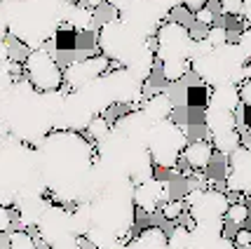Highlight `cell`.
Wrapping results in <instances>:
<instances>
[{
    "mask_svg": "<svg viewBox=\"0 0 251 249\" xmlns=\"http://www.w3.org/2000/svg\"><path fill=\"white\" fill-rule=\"evenodd\" d=\"M47 191L59 202H87L94 197L97 143L75 130L50 132L38 146Z\"/></svg>",
    "mask_w": 251,
    "mask_h": 249,
    "instance_id": "1",
    "label": "cell"
},
{
    "mask_svg": "<svg viewBox=\"0 0 251 249\" xmlns=\"http://www.w3.org/2000/svg\"><path fill=\"white\" fill-rule=\"evenodd\" d=\"M66 97L64 89L40 92L26 78H17V83L0 94L2 137L10 134L19 141L40 146L45 137L56 130Z\"/></svg>",
    "mask_w": 251,
    "mask_h": 249,
    "instance_id": "2",
    "label": "cell"
},
{
    "mask_svg": "<svg viewBox=\"0 0 251 249\" xmlns=\"http://www.w3.org/2000/svg\"><path fill=\"white\" fill-rule=\"evenodd\" d=\"M66 0H0L2 38H14L28 50L50 43L66 24Z\"/></svg>",
    "mask_w": 251,
    "mask_h": 249,
    "instance_id": "3",
    "label": "cell"
},
{
    "mask_svg": "<svg viewBox=\"0 0 251 249\" xmlns=\"http://www.w3.org/2000/svg\"><path fill=\"white\" fill-rule=\"evenodd\" d=\"M45 191H47V184L43 179L38 146L5 134L2 148H0V200L2 205L17 209L22 200L33 197V195H45Z\"/></svg>",
    "mask_w": 251,
    "mask_h": 249,
    "instance_id": "4",
    "label": "cell"
},
{
    "mask_svg": "<svg viewBox=\"0 0 251 249\" xmlns=\"http://www.w3.org/2000/svg\"><path fill=\"white\" fill-rule=\"evenodd\" d=\"M97 47L113 64L127 68L139 80H143V83L151 80L155 59H157L155 50L151 47V38L134 31L120 17L106 19L101 24V28L97 33Z\"/></svg>",
    "mask_w": 251,
    "mask_h": 249,
    "instance_id": "5",
    "label": "cell"
},
{
    "mask_svg": "<svg viewBox=\"0 0 251 249\" xmlns=\"http://www.w3.org/2000/svg\"><path fill=\"white\" fill-rule=\"evenodd\" d=\"M193 33L181 22H164L155 33V55L162 66V78L169 83L183 80L190 71V59L195 50Z\"/></svg>",
    "mask_w": 251,
    "mask_h": 249,
    "instance_id": "6",
    "label": "cell"
},
{
    "mask_svg": "<svg viewBox=\"0 0 251 249\" xmlns=\"http://www.w3.org/2000/svg\"><path fill=\"white\" fill-rule=\"evenodd\" d=\"M247 59L237 43H226L221 47H211L202 55L193 56L190 71L207 87L219 85H242L244 83Z\"/></svg>",
    "mask_w": 251,
    "mask_h": 249,
    "instance_id": "7",
    "label": "cell"
},
{
    "mask_svg": "<svg viewBox=\"0 0 251 249\" xmlns=\"http://www.w3.org/2000/svg\"><path fill=\"white\" fill-rule=\"evenodd\" d=\"M186 146V132L181 125H176L174 120L155 122L148 139H146V148L153 155L155 167H162V169H174L176 165L183 160Z\"/></svg>",
    "mask_w": 251,
    "mask_h": 249,
    "instance_id": "8",
    "label": "cell"
},
{
    "mask_svg": "<svg viewBox=\"0 0 251 249\" xmlns=\"http://www.w3.org/2000/svg\"><path fill=\"white\" fill-rule=\"evenodd\" d=\"M22 71L24 78L40 92H54V89H61L66 85L64 68L56 64L54 56L43 47L31 50L26 55V59L22 61Z\"/></svg>",
    "mask_w": 251,
    "mask_h": 249,
    "instance_id": "9",
    "label": "cell"
},
{
    "mask_svg": "<svg viewBox=\"0 0 251 249\" xmlns=\"http://www.w3.org/2000/svg\"><path fill=\"white\" fill-rule=\"evenodd\" d=\"M38 235L47 249H64L77 242V233L73 226V212L66 209L61 202H52L45 219L38 226Z\"/></svg>",
    "mask_w": 251,
    "mask_h": 249,
    "instance_id": "10",
    "label": "cell"
},
{
    "mask_svg": "<svg viewBox=\"0 0 251 249\" xmlns=\"http://www.w3.org/2000/svg\"><path fill=\"white\" fill-rule=\"evenodd\" d=\"M183 202L188 207V217L193 219V223L223 221L230 207L228 195L219 188H193L186 193Z\"/></svg>",
    "mask_w": 251,
    "mask_h": 249,
    "instance_id": "11",
    "label": "cell"
},
{
    "mask_svg": "<svg viewBox=\"0 0 251 249\" xmlns=\"http://www.w3.org/2000/svg\"><path fill=\"white\" fill-rule=\"evenodd\" d=\"M122 22L131 26L134 31H139L141 35L151 38L155 33L160 31V26L167 22V12H162L155 2L151 0H134L127 10H122L120 14Z\"/></svg>",
    "mask_w": 251,
    "mask_h": 249,
    "instance_id": "12",
    "label": "cell"
},
{
    "mask_svg": "<svg viewBox=\"0 0 251 249\" xmlns=\"http://www.w3.org/2000/svg\"><path fill=\"white\" fill-rule=\"evenodd\" d=\"M110 71V59L103 55H92V56H82L75 59L64 68V80L66 87H71L73 92L87 87L89 83L99 80L101 76H106Z\"/></svg>",
    "mask_w": 251,
    "mask_h": 249,
    "instance_id": "13",
    "label": "cell"
},
{
    "mask_svg": "<svg viewBox=\"0 0 251 249\" xmlns=\"http://www.w3.org/2000/svg\"><path fill=\"white\" fill-rule=\"evenodd\" d=\"M190 235H193L190 249H240L232 238H226V219L193 223Z\"/></svg>",
    "mask_w": 251,
    "mask_h": 249,
    "instance_id": "14",
    "label": "cell"
},
{
    "mask_svg": "<svg viewBox=\"0 0 251 249\" xmlns=\"http://www.w3.org/2000/svg\"><path fill=\"white\" fill-rule=\"evenodd\" d=\"M226 188L237 195L251 197V146H247V148L242 146L237 153L230 155Z\"/></svg>",
    "mask_w": 251,
    "mask_h": 249,
    "instance_id": "15",
    "label": "cell"
},
{
    "mask_svg": "<svg viewBox=\"0 0 251 249\" xmlns=\"http://www.w3.org/2000/svg\"><path fill=\"white\" fill-rule=\"evenodd\" d=\"M169 200V186L160 181V179H146L141 184L134 186V202H136V209H141L146 214H155L160 207Z\"/></svg>",
    "mask_w": 251,
    "mask_h": 249,
    "instance_id": "16",
    "label": "cell"
},
{
    "mask_svg": "<svg viewBox=\"0 0 251 249\" xmlns=\"http://www.w3.org/2000/svg\"><path fill=\"white\" fill-rule=\"evenodd\" d=\"M214 143L211 139H197L193 143H188L186 146V153H183V163L188 165V169H193V172H204L211 160H214Z\"/></svg>",
    "mask_w": 251,
    "mask_h": 249,
    "instance_id": "17",
    "label": "cell"
},
{
    "mask_svg": "<svg viewBox=\"0 0 251 249\" xmlns=\"http://www.w3.org/2000/svg\"><path fill=\"white\" fill-rule=\"evenodd\" d=\"M50 200H45V195H33V197H26L17 205V214H19V221L22 226L26 228H38L40 221L45 219L47 209H50Z\"/></svg>",
    "mask_w": 251,
    "mask_h": 249,
    "instance_id": "18",
    "label": "cell"
},
{
    "mask_svg": "<svg viewBox=\"0 0 251 249\" xmlns=\"http://www.w3.org/2000/svg\"><path fill=\"white\" fill-rule=\"evenodd\" d=\"M204 125L211 132V137L232 132L237 130V113L228 109H219V106H207V111H204Z\"/></svg>",
    "mask_w": 251,
    "mask_h": 249,
    "instance_id": "19",
    "label": "cell"
},
{
    "mask_svg": "<svg viewBox=\"0 0 251 249\" xmlns=\"http://www.w3.org/2000/svg\"><path fill=\"white\" fill-rule=\"evenodd\" d=\"M143 113L155 122H164V120H172L174 113V99L169 97L167 92H153L151 97L143 101Z\"/></svg>",
    "mask_w": 251,
    "mask_h": 249,
    "instance_id": "20",
    "label": "cell"
},
{
    "mask_svg": "<svg viewBox=\"0 0 251 249\" xmlns=\"http://www.w3.org/2000/svg\"><path fill=\"white\" fill-rule=\"evenodd\" d=\"M207 106H219V109H228V111H235V113H237V109L242 106V87L240 85L211 87Z\"/></svg>",
    "mask_w": 251,
    "mask_h": 249,
    "instance_id": "21",
    "label": "cell"
},
{
    "mask_svg": "<svg viewBox=\"0 0 251 249\" xmlns=\"http://www.w3.org/2000/svg\"><path fill=\"white\" fill-rule=\"evenodd\" d=\"M66 24L75 33H85L94 26V10L85 2H68L66 7Z\"/></svg>",
    "mask_w": 251,
    "mask_h": 249,
    "instance_id": "22",
    "label": "cell"
},
{
    "mask_svg": "<svg viewBox=\"0 0 251 249\" xmlns=\"http://www.w3.org/2000/svg\"><path fill=\"white\" fill-rule=\"evenodd\" d=\"M211 143H214L216 153L230 158L232 153H237L242 148V132L232 130V132H226V134H216V137H211Z\"/></svg>",
    "mask_w": 251,
    "mask_h": 249,
    "instance_id": "23",
    "label": "cell"
},
{
    "mask_svg": "<svg viewBox=\"0 0 251 249\" xmlns=\"http://www.w3.org/2000/svg\"><path fill=\"white\" fill-rule=\"evenodd\" d=\"M5 249H38L35 238H33L28 230H12L5 233Z\"/></svg>",
    "mask_w": 251,
    "mask_h": 249,
    "instance_id": "24",
    "label": "cell"
},
{
    "mask_svg": "<svg viewBox=\"0 0 251 249\" xmlns=\"http://www.w3.org/2000/svg\"><path fill=\"white\" fill-rule=\"evenodd\" d=\"M169 249H190L193 247V235H190V228L178 223L174 226V230L169 233V240H167Z\"/></svg>",
    "mask_w": 251,
    "mask_h": 249,
    "instance_id": "25",
    "label": "cell"
},
{
    "mask_svg": "<svg viewBox=\"0 0 251 249\" xmlns=\"http://www.w3.org/2000/svg\"><path fill=\"white\" fill-rule=\"evenodd\" d=\"M110 130H113V127H110L108 120H106V115H97V118L89 122L87 137H89L92 141H94V143H99L101 139H106V137H108Z\"/></svg>",
    "mask_w": 251,
    "mask_h": 249,
    "instance_id": "26",
    "label": "cell"
},
{
    "mask_svg": "<svg viewBox=\"0 0 251 249\" xmlns=\"http://www.w3.org/2000/svg\"><path fill=\"white\" fill-rule=\"evenodd\" d=\"M228 221L232 223V226L237 228H244V223L249 221V207L244 205V202H230L228 207Z\"/></svg>",
    "mask_w": 251,
    "mask_h": 249,
    "instance_id": "27",
    "label": "cell"
},
{
    "mask_svg": "<svg viewBox=\"0 0 251 249\" xmlns=\"http://www.w3.org/2000/svg\"><path fill=\"white\" fill-rule=\"evenodd\" d=\"M160 209H162V217L167 219V221H178V219L183 217L186 202H183V200H167Z\"/></svg>",
    "mask_w": 251,
    "mask_h": 249,
    "instance_id": "28",
    "label": "cell"
},
{
    "mask_svg": "<svg viewBox=\"0 0 251 249\" xmlns=\"http://www.w3.org/2000/svg\"><path fill=\"white\" fill-rule=\"evenodd\" d=\"M207 40L211 47H221V45L230 43L228 40V28L226 26H211L207 31Z\"/></svg>",
    "mask_w": 251,
    "mask_h": 249,
    "instance_id": "29",
    "label": "cell"
},
{
    "mask_svg": "<svg viewBox=\"0 0 251 249\" xmlns=\"http://www.w3.org/2000/svg\"><path fill=\"white\" fill-rule=\"evenodd\" d=\"M221 12L230 17H244V0H219Z\"/></svg>",
    "mask_w": 251,
    "mask_h": 249,
    "instance_id": "30",
    "label": "cell"
},
{
    "mask_svg": "<svg viewBox=\"0 0 251 249\" xmlns=\"http://www.w3.org/2000/svg\"><path fill=\"white\" fill-rule=\"evenodd\" d=\"M237 47L242 50V55L247 61H251V26L249 28H244V31L237 35Z\"/></svg>",
    "mask_w": 251,
    "mask_h": 249,
    "instance_id": "31",
    "label": "cell"
},
{
    "mask_svg": "<svg viewBox=\"0 0 251 249\" xmlns=\"http://www.w3.org/2000/svg\"><path fill=\"white\" fill-rule=\"evenodd\" d=\"M0 230H2V235L12 233V207H0Z\"/></svg>",
    "mask_w": 251,
    "mask_h": 249,
    "instance_id": "32",
    "label": "cell"
},
{
    "mask_svg": "<svg viewBox=\"0 0 251 249\" xmlns=\"http://www.w3.org/2000/svg\"><path fill=\"white\" fill-rule=\"evenodd\" d=\"M214 12L209 10V7H202V10H197V12H193V19H195L197 24H204V26H211L214 24Z\"/></svg>",
    "mask_w": 251,
    "mask_h": 249,
    "instance_id": "33",
    "label": "cell"
},
{
    "mask_svg": "<svg viewBox=\"0 0 251 249\" xmlns=\"http://www.w3.org/2000/svg\"><path fill=\"white\" fill-rule=\"evenodd\" d=\"M235 245L237 247H251V230L249 228H237V233H235Z\"/></svg>",
    "mask_w": 251,
    "mask_h": 249,
    "instance_id": "34",
    "label": "cell"
},
{
    "mask_svg": "<svg viewBox=\"0 0 251 249\" xmlns=\"http://www.w3.org/2000/svg\"><path fill=\"white\" fill-rule=\"evenodd\" d=\"M209 0H183V7H186L188 12H197L202 10V7H207Z\"/></svg>",
    "mask_w": 251,
    "mask_h": 249,
    "instance_id": "35",
    "label": "cell"
},
{
    "mask_svg": "<svg viewBox=\"0 0 251 249\" xmlns=\"http://www.w3.org/2000/svg\"><path fill=\"white\" fill-rule=\"evenodd\" d=\"M106 2H108L110 7H113V10H115L118 14H120L122 10H127V7H129V5L134 2V0H106Z\"/></svg>",
    "mask_w": 251,
    "mask_h": 249,
    "instance_id": "36",
    "label": "cell"
},
{
    "mask_svg": "<svg viewBox=\"0 0 251 249\" xmlns=\"http://www.w3.org/2000/svg\"><path fill=\"white\" fill-rule=\"evenodd\" d=\"M242 104L251 106V83H242Z\"/></svg>",
    "mask_w": 251,
    "mask_h": 249,
    "instance_id": "37",
    "label": "cell"
},
{
    "mask_svg": "<svg viewBox=\"0 0 251 249\" xmlns=\"http://www.w3.org/2000/svg\"><path fill=\"white\" fill-rule=\"evenodd\" d=\"M66 2H85L87 7H97V5L106 2V0H66Z\"/></svg>",
    "mask_w": 251,
    "mask_h": 249,
    "instance_id": "38",
    "label": "cell"
},
{
    "mask_svg": "<svg viewBox=\"0 0 251 249\" xmlns=\"http://www.w3.org/2000/svg\"><path fill=\"white\" fill-rule=\"evenodd\" d=\"M82 240V238H80ZM80 240H77V242H73V245H68V247H64V249H97V247H92V245H82V242H80Z\"/></svg>",
    "mask_w": 251,
    "mask_h": 249,
    "instance_id": "39",
    "label": "cell"
},
{
    "mask_svg": "<svg viewBox=\"0 0 251 249\" xmlns=\"http://www.w3.org/2000/svg\"><path fill=\"white\" fill-rule=\"evenodd\" d=\"M244 83H251V61H247V68H244Z\"/></svg>",
    "mask_w": 251,
    "mask_h": 249,
    "instance_id": "40",
    "label": "cell"
},
{
    "mask_svg": "<svg viewBox=\"0 0 251 249\" xmlns=\"http://www.w3.org/2000/svg\"><path fill=\"white\" fill-rule=\"evenodd\" d=\"M247 137H249V141H251V125L247 127Z\"/></svg>",
    "mask_w": 251,
    "mask_h": 249,
    "instance_id": "41",
    "label": "cell"
}]
</instances>
